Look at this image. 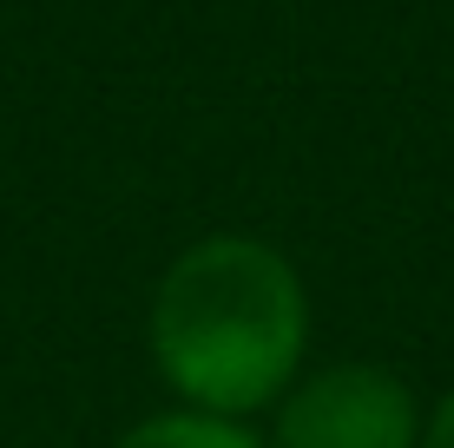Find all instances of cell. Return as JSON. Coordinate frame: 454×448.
<instances>
[{"mask_svg":"<svg viewBox=\"0 0 454 448\" xmlns=\"http://www.w3.org/2000/svg\"><path fill=\"white\" fill-rule=\"evenodd\" d=\"M309 343L303 277L263 238H205L159 277L152 357L198 415H238L284 396Z\"/></svg>","mask_w":454,"mask_h":448,"instance_id":"1","label":"cell"},{"mask_svg":"<svg viewBox=\"0 0 454 448\" xmlns=\"http://www.w3.org/2000/svg\"><path fill=\"white\" fill-rule=\"evenodd\" d=\"M277 448H421V409L382 363H330L277 409Z\"/></svg>","mask_w":454,"mask_h":448,"instance_id":"2","label":"cell"},{"mask_svg":"<svg viewBox=\"0 0 454 448\" xmlns=\"http://www.w3.org/2000/svg\"><path fill=\"white\" fill-rule=\"evenodd\" d=\"M113 448H263L257 436H250L244 422H224V415H152V422L125 428V436Z\"/></svg>","mask_w":454,"mask_h":448,"instance_id":"3","label":"cell"},{"mask_svg":"<svg viewBox=\"0 0 454 448\" xmlns=\"http://www.w3.org/2000/svg\"><path fill=\"white\" fill-rule=\"evenodd\" d=\"M421 448H454V396L428 415V428H421Z\"/></svg>","mask_w":454,"mask_h":448,"instance_id":"4","label":"cell"}]
</instances>
